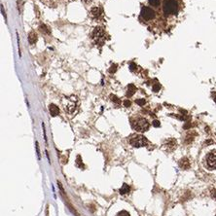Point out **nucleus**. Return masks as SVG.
I'll list each match as a JSON object with an SVG mask.
<instances>
[{
  "instance_id": "f257e3e1",
  "label": "nucleus",
  "mask_w": 216,
  "mask_h": 216,
  "mask_svg": "<svg viewBox=\"0 0 216 216\" xmlns=\"http://www.w3.org/2000/svg\"><path fill=\"white\" fill-rule=\"evenodd\" d=\"M77 98L74 95L70 96H64L62 98V105L64 107L65 112H67L69 114H72L75 112L76 108H77Z\"/></svg>"
},
{
  "instance_id": "f03ea898",
  "label": "nucleus",
  "mask_w": 216,
  "mask_h": 216,
  "mask_svg": "<svg viewBox=\"0 0 216 216\" xmlns=\"http://www.w3.org/2000/svg\"><path fill=\"white\" fill-rule=\"evenodd\" d=\"M163 10L166 15H175L178 12L177 0H163Z\"/></svg>"
},
{
  "instance_id": "7ed1b4c3",
  "label": "nucleus",
  "mask_w": 216,
  "mask_h": 216,
  "mask_svg": "<svg viewBox=\"0 0 216 216\" xmlns=\"http://www.w3.org/2000/svg\"><path fill=\"white\" fill-rule=\"evenodd\" d=\"M132 126L136 132H146L149 129V123L144 118H136L132 120Z\"/></svg>"
},
{
  "instance_id": "20e7f679",
  "label": "nucleus",
  "mask_w": 216,
  "mask_h": 216,
  "mask_svg": "<svg viewBox=\"0 0 216 216\" xmlns=\"http://www.w3.org/2000/svg\"><path fill=\"white\" fill-rule=\"evenodd\" d=\"M92 37L95 43L102 44L103 41L105 40V30L100 27H95L94 29V31H92Z\"/></svg>"
},
{
  "instance_id": "39448f33",
  "label": "nucleus",
  "mask_w": 216,
  "mask_h": 216,
  "mask_svg": "<svg viewBox=\"0 0 216 216\" xmlns=\"http://www.w3.org/2000/svg\"><path fill=\"white\" fill-rule=\"evenodd\" d=\"M147 139L145 138L143 135H133L129 138V144L133 147L139 148V147H143L147 144Z\"/></svg>"
},
{
  "instance_id": "423d86ee",
  "label": "nucleus",
  "mask_w": 216,
  "mask_h": 216,
  "mask_svg": "<svg viewBox=\"0 0 216 216\" xmlns=\"http://www.w3.org/2000/svg\"><path fill=\"white\" fill-rule=\"evenodd\" d=\"M141 17H142L145 21H150L152 18H155V12L154 10H152L150 7L144 6L141 9Z\"/></svg>"
},
{
  "instance_id": "0eeeda50",
  "label": "nucleus",
  "mask_w": 216,
  "mask_h": 216,
  "mask_svg": "<svg viewBox=\"0 0 216 216\" xmlns=\"http://www.w3.org/2000/svg\"><path fill=\"white\" fill-rule=\"evenodd\" d=\"M207 166L211 169H216V151H212L206 156Z\"/></svg>"
},
{
  "instance_id": "6e6552de",
  "label": "nucleus",
  "mask_w": 216,
  "mask_h": 216,
  "mask_svg": "<svg viewBox=\"0 0 216 216\" xmlns=\"http://www.w3.org/2000/svg\"><path fill=\"white\" fill-rule=\"evenodd\" d=\"M49 111H50V114L52 115L53 117H55V116H58V115L59 114V109H58V107L55 105V104H50L49 105Z\"/></svg>"
},
{
  "instance_id": "1a4fd4ad",
  "label": "nucleus",
  "mask_w": 216,
  "mask_h": 216,
  "mask_svg": "<svg viewBox=\"0 0 216 216\" xmlns=\"http://www.w3.org/2000/svg\"><path fill=\"white\" fill-rule=\"evenodd\" d=\"M179 166L182 169H188L190 167V161L188 158H182L179 161Z\"/></svg>"
},
{
  "instance_id": "9d476101",
  "label": "nucleus",
  "mask_w": 216,
  "mask_h": 216,
  "mask_svg": "<svg viewBox=\"0 0 216 216\" xmlns=\"http://www.w3.org/2000/svg\"><path fill=\"white\" fill-rule=\"evenodd\" d=\"M166 146L167 148V150H169V151L173 150V149L176 147V140H174V139L167 140L166 143Z\"/></svg>"
},
{
  "instance_id": "9b49d317",
  "label": "nucleus",
  "mask_w": 216,
  "mask_h": 216,
  "mask_svg": "<svg viewBox=\"0 0 216 216\" xmlns=\"http://www.w3.org/2000/svg\"><path fill=\"white\" fill-rule=\"evenodd\" d=\"M28 41H29V44H30V45H34V44L36 43V41H37V35H36L35 32H33V31L29 32V34H28Z\"/></svg>"
},
{
  "instance_id": "f8f14e48",
  "label": "nucleus",
  "mask_w": 216,
  "mask_h": 216,
  "mask_svg": "<svg viewBox=\"0 0 216 216\" xmlns=\"http://www.w3.org/2000/svg\"><path fill=\"white\" fill-rule=\"evenodd\" d=\"M136 92V88L133 84H129L128 86V92H126V96H132Z\"/></svg>"
},
{
  "instance_id": "ddd939ff",
  "label": "nucleus",
  "mask_w": 216,
  "mask_h": 216,
  "mask_svg": "<svg viewBox=\"0 0 216 216\" xmlns=\"http://www.w3.org/2000/svg\"><path fill=\"white\" fill-rule=\"evenodd\" d=\"M129 191H131V187L128 184H123L122 188L120 189V194L121 195H126V194L129 193Z\"/></svg>"
},
{
  "instance_id": "4468645a",
  "label": "nucleus",
  "mask_w": 216,
  "mask_h": 216,
  "mask_svg": "<svg viewBox=\"0 0 216 216\" xmlns=\"http://www.w3.org/2000/svg\"><path fill=\"white\" fill-rule=\"evenodd\" d=\"M91 14L94 17L98 18L101 15V10H100V8H98V7H94V8H92L91 10Z\"/></svg>"
},
{
  "instance_id": "2eb2a0df",
  "label": "nucleus",
  "mask_w": 216,
  "mask_h": 216,
  "mask_svg": "<svg viewBox=\"0 0 216 216\" xmlns=\"http://www.w3.org/2000/svg\"><path fill=\"white\" fill-rule=\"evenodd\" d=\"M39 29H40V31H42L43 33H45V34H47V35H49L50 33H51L50 29L48 28L47 25H46V24H40Z\"/></svg>"
},
{
  "instance_id": "dca6fc26",
  "label": "nucleus",
  "mask_w": 216,
  "mask_h": 216,
  "mask_svg": "<svg viewBox=\"0 0 216 216\" xmlns=\"http://www.w3.org/2000/svg\"><path fill=\"white\" fill-rule=\"evenodd\" d=\"M148 1L150 3V5L154 6V7H157L160 4V0H148Z\"/></svg>"
},
{
  "instance_id": "f3484780",
  "label": "nucleus",
  "mask_w": 216,
  "mask_h": 216,
  "mask_svg": "<svg viewBox=\"0 0 216 216\" xmlns=\"http://www.w3.org/2000/svg\"><path fill=\"white\" fill-rule=\"evenodd\" d=\"M135 102L138 104V105H140V106H143L145 103H146V101H145V99H143V98H139V99H136L135 100Z\"/></svg>"
},
{
  "instance_id": "a211bd4d",
  "label": "nucleus",
  "mask_w": 216,
  "mask_h": 216,
  "mask_svg": "<svg viewBox=\"0 0 216 216\" xmlns=\"http://www.w3.org/2000/svg\"><path fill=\"white\" fill-rule=\"evenodd\" d=\"M35 145H36V152H37V156H38V159L40 160V159H41V154H40V149H39V144H38V141H36V142H35Z\"/></svg>"
},
{
  "instance_id": "6ab92c4d",
  "label": "nucleus",
  "mask_w": 216,
  "mask_h": 216,
  "mask_svg": "<svg viewBox=\"0 0 216 216\" xmlns=\"http://www.w3.org/2000/svg\"><path fill=\"white\" fill-rule=\"evenodd\" d=\"M76 163H77V166H79V167H83V166H83V163H82V161H81V157H80V156H78V157H77Z\"/></svg>"
},
{
  "instance_id": "aec40b11",
  "label": "nucleus",
  "mask_w": 216,
  "mask_h": 216,
  "mask_svg": "<svg viewBox=\"0 0 216 216\" xmlns=\"http://www.w3.org/2000/svg\"><path fill=\"white\" fill-rule=\"evenodd\" d=\"M117 216H131V215H129V213L128 211L122 210V211H120V212H119V213L117 214Z\"/></svg>"
},
{
  "instance_id": "412c9836",
  "label": "nucleus",
  "mask_w": 216,
  "mask_h": 216,
  "mask_svg": "<svg viewBox=\"0 0 216 216\" xmlns=\"http://www.w3.org/2000/svg\"><path fill=\"white\" fill-rule=\"evenodd\" d=\"M111 100L114 102H116V103H120V99H119L116 95H111Z\"/></svg>"
},
{
  "instance_id": "4be33fe9",
  "label": "nucleus",
  "mask_w": 216,
  "mask_h": 216,
  "mask_svg": "<svg viewBox=\"0 0 216 216\" xmlns=\"http://www.w3.org/2000/svg\"><path fill=\"white\" fill-rule=\"evenodd\" d=\"M160 89H161V85L158 84V83H156V84L153 86V91H154V92H159Z\"/></svg>"
},
{
  "instance_id": "5701e85b",
  "label": "nucleus",
  "mask_w": 216,
  "mask_h": 216,
  "mask_svg": "<svg viewBox=\"0 0 216 216\" xmlns=\"http://www.w3.org/2000/svg\"><path fill=\"white\" fill-rule=\"evenodd\" d=\"M152 124H153V126H155V128H159V126H161V124H160V122L158 120H154Z\"/></svg>"
},
{
  "instance_id": "b1692460",
  "label": "nucleus",
  "mask_w": 216,
  "mask_h": 216,
  "mask_svg": "<svg viewBox=\"0 0 216 216\" xmlns=\"http://www.w3.org/2000/svg\"><path fill=\"white\" fill-rule=\"evenodd\" d=\"M42 126H43V132H44V138H45V142L47 144V135H46V129H45V125H44V123H42Z\"/></svg>"
},
{
  "instance_id": "393cba45",
  "label": "nucleus",
  "mask_w": 216,
  "mask_h": 216,
  "mask_svg": "<svg viewBox=\"0 0 216 216\" xmlns=\"http://www.w3.org/2000/svg\"><path fill=\"white\" fill-rule=\"evenodd\" d=\"M124 105L126 106V107H129L132 105V102L129 101V100H125L124 101Z\"/></svg>"
},
{
  "instance_id": "a878e982",
  "label": "nucleus",
  "mask_w": 216,
  "mask_h": 216,
  "mask_svg": "<svg viewBox=\"0 0 216 216\" xmlns=\"http://www.w3.org/2000/svg\"><path fill=\"white\" fill-rule=\"evenodd\" d=\"M116 68H117V66H116V65H115V67H114V68H113V65H112V66H111V68L109 69V72H110V73H114L115 71H116Z\"/></svg>"
},
{
  "instance_id": "bb28decb",
  "label": "nucleus",
  "mask_w": 216,
  "mask_h": 216,
  "mask_svg": "<svg viewBox=\"0 0 216 216\" xmlns=\"http://www.w3.org/2000/svg\"><path fill=\"white\" fill-rule=\"evenodd\" d=\"M1 10H2V14H3V16H4V18H6V14H5L4 8H3V5H1Z\"/></svg>"
},
{
  "instance_id": "cd10ccee",
  "label": "nucleus",
  "mask_w": 216,
  "mask_h": 216,
  "mask_svg": "<svg viewBox=\"0 0 216 216\" xmlns=\"http://www.w3.org/2000/svg\"><path fill=\"white\" fill-rule=\"evenodd\" d=\"M84 3H86V4H88V3H90L91 2V0H82Z\"/></svg>"
},
{
  "instance_id": "c85d7f7f",
  "label": "nucleus",
  "mask_w": 216,
  "mask_h": 216,
  "mask_svg": "<svg viewBox=\"0 0 216 216\" xmlns=\"http://www.w3.org/2000/svg\"><path fill=\"white\" fill-rule=\"evenodd\" d=\"M214 101H215V102H216V95H215V96H214Z\"/></svg>"
}]
</instances>
